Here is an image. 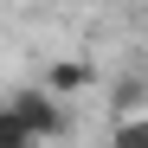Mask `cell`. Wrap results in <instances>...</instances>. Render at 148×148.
Here are the masks:
<instances>
[{"instance_id": "1", "label": "cell", "mask_w": 148, "mask_h": 148, "mask_svg": "<svg viewBox=\"0 0 148 148\" xmlns=\"http://www.w3.org/2000/svg\"><path fill=\"white\" fill-rule=\"evenodd\" d=\"M13 110L32 122V135H39V142H58V135H71V116L58 110V90H45V84L13 90Z\"/></svg>"}, {"instance_id": "2", "label": "cell", "mask_w": 148, "mask_h": 148, "mask_svg": "<svg viewBox=\"0 0 148 148\" xmlns=\"http://www.w3.org/2000/svg\"><path fill=\"white\" fill-rule=\"evenodd\" d=\"M90 84H97V71L84 58H52V71H45V90H58V97H77Z\"/></svg>"}, {"instance_id": "3", "label": "cell", "mask_w": 148, "mask_h": 148, "mask_svg": "<svg viewBox=\"0 0 148 148\" xmlns=\"http://www.w3.org/2000/svg\"><path fill=\"white\" fill-rule=\"evenodd\" d=\"M0 148H39V135H32V122L19 116L13 103L0 110Z\"/></svg>"}, {"instance_id": "4", "label": "cell", "mask_w": 148, "mask_h": 148, "mask_svg": "<svg viewBox=\"0 0 148 148\" xmlns=\"http://www.w3.org/2000/svg\"><path fill=\"white\" fill-rule=\"evenodd\" d=\"M110 148H148V110H135V116H116Z\"/></svg>"}]
</instances>
